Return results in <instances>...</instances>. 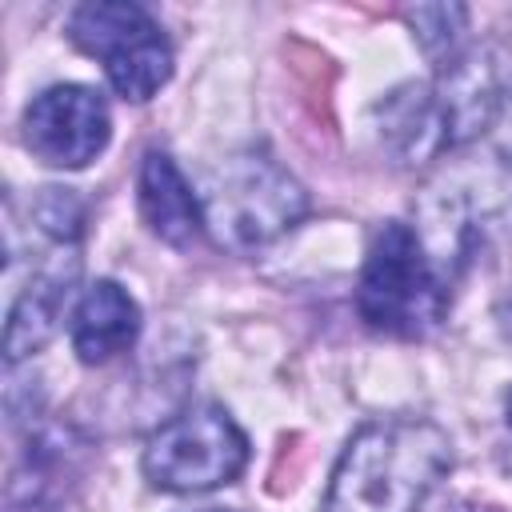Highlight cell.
Returning <instances> with one entry per match:
<instances>
[{
	"instance_id": "cell-1",
	"label": "cell",
	"mask_w": 512,
	"mask_h": 512,
	"mask_svg": "<svg viewBox=\"0 0 512 512\" xmlns=\"http://www.w3.org/2000/svg\"><path fill=\"white\" fill-rule=\"evenodd\" d=\"M452 468V436L428 416H380L344 444L320 512H420Z\"/></svg>"
},
{
	"instance_id": "cell-2",
	"label": "cell",
	"mask_w": 512,
	"mask_h": 512,
	"mask_svg": "<svg viewBox=\"0 0 512 512\" xmlns=\"http://www.w3.org/2000/svg\"><path fill=\"white\" fill-rule=\"evenodd\" d=\"M452 272L424 244L420 228L408 220H388L360 264L356 312L360 320L396 340H420L448 316Z\"/></svg>"
},
{
	"instance_id": "cell-3",
	"label": "cell",
	"mask_w": 512,
	"mask_h": 512,
	"mask_svg": "<svg viewBox=\"0 0 512 512\" xmlns=\"http://www.w3.org/2000/svg\"><path fill=\"white\" fill-rule=\"evenodd\" d=\"M204 224L232 252H260L308 216L304 184L264 152H236L200 180Z\"/></svg>"
},
{
	"instance_id": "cell-4",
	"label": "cell",
	"mask_w": 512,
	"mask_h": 512,
	"mask_svg": "<svg viewBox=\"0 0 512 512\" xmlns=\"http://www.w3.org/2000/svg\"><path fill=\"white\" fill-rule=\"evenodd\" d=\"M144 480L172 496H196L232 484L248 468V436L220 404H192L164 420L140 456Z\"/></svg>"
},
{
	"instance_id": "cell-5",
	"label": "cell",
	"mask_w": 512,
	"mask_h": 512,
	"mask_svg": "<svg viewBox=\"0 0 512 512\" xmlns=\"http://www.w3.org/2000/svg\"><path fill=\"white\" fill-rule=\"evenodd\" d=\"M68 40L100 60L116 96L144 104L172 76V40L156 24V16L132 0H88L68 16Z\"/></svg>"
},
{
	"instance_id": "cell-6",
	"label": "cell",
	"mask_w": 512,
	"mask_h": 512,
	"mask_svg": "<svg viewBox=\"0 0 512 512\" xmlns=\"http://www.w3.org/2000/svg\"><path fill=\"white\" fill-rule=\"evenodd\" d=\"M24 148L48 168H84L92 164L112 136L108 100L88 84H52L28 100Z\"/></svg>"
},
{
	"instance_id": "cell-7",
	"label": "cell",
	"mask_w": 512,
	"mask_h": 512,
	"mask_svg": "<svg viewBox=\"0 0 512 512\" xmlns=\"http://www.w3.org/2000/svg\"><path fill=\"white\" fill-rule=\"evenodd\" d=\"M76 272H80L76 248H64L48 264H40L32 272V280L12 296L8 324H4V356H8V364L40 352L56 336L60 316H64V308L72 300Z\"/></svg>"
},
{
	"instance_id": "cell-8",
	"label": "cell",
	"mask_w": 512,
	"mask_h": 512,
	"mask_svg": "<svg viewBox=\"0 0 512 512\" xmlns=\"http://www.w3.org/2000/svg\"><path fill=\"white\" fill-rule=\"evenodd\" d=\"M136 204L148 232L168 248H192L208 232L200 192L188 184V176L176 168L168 152H144L136 176Z\"/></svg>"
},
{
	"instance_id": "cell-9",
	"label": "cell",
	"mask_w": 512,
	"mask_h": 512,
	"mask_svg": "<svg viewBox=\"0 0 512 512\" xmlns=\"http://www.w3.org/2000/svg\"><path fill=\"white\" fill-rule=\"evenodd\" d=\"M136 336H140V304L124 284L100 276L76 296L72 320H68V340L84 364L116 360L120 352H128L136 344Z\"/></svg>"
},
{
	"instance_id": "cell-10",
	"label": "cell",
	"mask_w": 512,
	"mask_h": 512,
	"mask_svg": "<svg viewBox=\"0 0 512 512\" xmlns=\"http://www.w3.org/2000/svg\"><path fill=\"white\" fill-rule=\"evenodd\" d=\"M380 132L396 152V160L408 168L432 164L440 152H452L432 84H404L388 92L380 104Z\"/></svg>"
},
{
	"instance_id": "cell-11",
	"label": "cell",
	"mask_w": 512,
	"mask_h": 512,
	"mask_svg": "<svg viewBox=\"0 0 512 512\" xmlns=\"http://www.w3.org/2000/svg\"><path fill=\"white\" fill-rule=\"evenodd\" d=\"M412 28H416V40L420 48L436 60V68L452 56H460V36H464V24H468V12L460 4H424L416 12H408Z\"/></svg>"
},
{
	"instance_id": "cell-12",
	"label": "cell",
	"mask_w": 512,
	"mask_h": 512,
	"mask_svg": "<svg viewBox=\"0 0 512 512\" xmlns=\"http://www.w3.org/2000/svg\"><path fill=\"white\" fill-rule=\"evenodd\" d=\"M496 132H500V140L512 148V76H504V88H500V112H496V124H492Z\"/></svg>"
},
{
	"instance_id": "cell-13",
	"label": "cell",
	"mask_w": 512,
	"mask_h": 512,
	"mask_svg": "<svg viewBox=\"0 0 512 512\" xmlns=\"http://www.w3.org/2000/svg\"><path fill=\"white\" fill-rule=\"evenodd\" d=\"M444 512H500V508H484V504H472V500H456V504L444 508Z\"/></svg>"
},
{
	"instance_id": "cell-14",
	"label": "cell",
	"mask_w": 512,
	"mask_h": 512,
	"mask_svg": "<svg viewBox=\"0 0 512 512\" xmlns=\"http://www.w3.org/2000/svg\"><path fill=\"white\" fill-rule=\"evenodd\" d=\"M504 424L512 428V388H508V396H504Z\"/></svg>"
},
{
	"instance_id": "cell-15",
	"label": "cell",
	"mask_w": 512,
	"mask_h": 512,
	"mask_svg": "<svg viewBox=\"0 0 512 512\" xmlns=\"http://www.w3.org/2000/svg\"><path fill=\"white\" fill-rule=\"evenodd\" d=\"M204 512H228V508H204Z\"/></svg>"
}]
</instances>
